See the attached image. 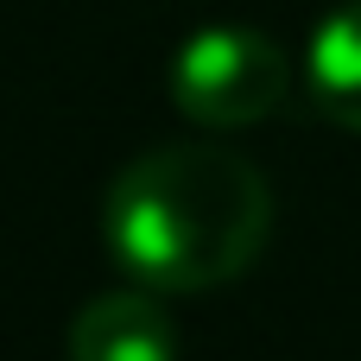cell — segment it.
I'll list each match as a JSON object with an SVG mask.
<instances>
[{"label": "cell", "mask_w": 361, "mask_h": 361, "mask_svg": "<svg viewBox=\"0 0 361 361\" xmlns=\"http://www.w3.org/2000/svg\"><path fill=\"white\" fill-rule=\"evenodd\" d=\"M273 235V190L254 159L228 146H152L114 171L102 197V241L114 267L159 292L190 298L241 279Z\"/></svg>", "instance_id": "cell-1"}, {"label": "cell", "mask_w": 361, "mask_h": 361, "mask_svg": "<svg viewBox=\"0 0 361 361\" xmlns=\"http://www.w3.org/2000/svg\"><path fill=\"white\" fill-rule=\"evenodd\" d=\"M165 82L184 121L209 133H235L267 121L292 95V57L260 25H203L178 44Z\"/></svg>", "instance_id": "cell-2"}, {"label": "cell", "mask_w": 361, "mask_h": 361, "mask_svg": "<svg viewBox=\"0 0 361 361\" xmlns=\"http://www.w3.org/2000/svg\"><path fill=\"white\" fill-rule=\"evenodd\" d=\"M63 355L70 361H178V324H171L159 292L121 286V292L89 298L70 317Z\"/></svg>", "instance_id": "cell-3"}, {"label": "cell", "mask_w": 361, "mask_h": 361, "mask_svg": "<svg viewBox=\"0 0 361 361\" xmlns=\"http://www.w3.org/2000/svg\"><path fill=\"white\" fill-rule=\"evenodd\" d=\"M305 89H311V102H317L324 121L361 133V0L336 6V13L311 32Z\"/></svg>", "instance_id": "cell-4"}]
</instances>
